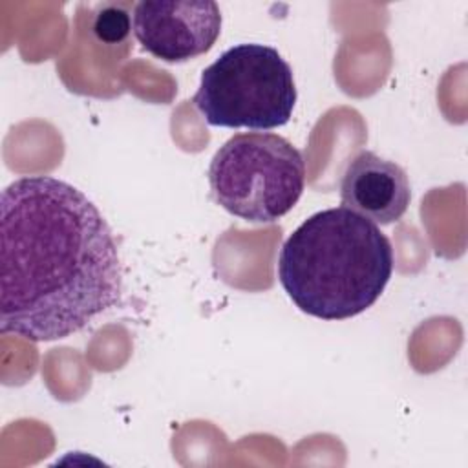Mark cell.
I'll list each match as a JSON object with an SVG mask.
<instances>
[{
  "instance_id": "3957f363",
  "label": "cell",
  "mask_w": 468,
  "mask_h": 468,
  "mask_svg": "<svg viewBox=\"0 0 468 468\" xmlns=\"http://www.w3.org/2000/svg\"><path fill=\"white\" fill-rule=\"evenodd\" d=\"M289 62L265 44H238L201 73L192 97L210 126L272 130L287 124L296 104Z\"/></svg>"
},
{
  "instance_id": "277c9868",
  "label": "cell",
  "mask_w": 468,
  "mask_h": 468,
  "mask_svg": "<svg viewBox=\"0 0 468 468\" xmlns=\"http://www.w3.org/2000/svg\"><path fill=\"white\" fill-rule=\"evenodd\" d=\"M214 201L250 223H274L300 199L305 161L285 137L269 132L236 133L208 166Z\"/></svg>"
},
{
  "instance_id": "52a82bcc",
  "label": "cell",
  "mask_w": 468,
  "mask_h": 468,
  "mask_svg": "<svg viewBox=\"0 0 468 468\" xmlns=\"http://www.w3.org/2000/svg\"><path fill=\"white\" fill-rule=\"evenodd\" d=\"M93 33L106 44H119L130 35V15L126 5L102 4L95 13Z\"/></svg>"
},
{
  "instance_id": "7a4b0ae2",
  "label": "cell",
  "mask_w": 468,
  "mask_h": 468,
  "mask_svg": "<svg viewBox=\"0 0 468 468\" xmlns=\"http://www.w3.org/2000/svg\"><path fill=\"white\" fill-rule=\"evenodd\" d=\"M393 249L371 219L346 208L307 218L283 243L278 278L294 305L322 320L364 313L384 292Z\"/></svg>"
},
{
  "instance_id": "5b68a950",
  "label": "cell",
  "mask_w": 468,
  "mask_h": 468,
  "mask_svg": "<svg viewBox=\"0 0 468 468\" xmlns=\"http://www.w3.org/2000/svg\"><path fill=\"white\" fill-rule=\"evenodd\" d=\"M139 44L165 62L207 53L221 33V11L212 0H144L133 5Z\"/></svg>"
},
{
  "instance_id": "6da1fadb",
  "label": "cell",
  "mask_w": 468,
  "mask_h": 468,
  "mask_svg": "<svg viewBox=\"0 0 468 468\" xmlns=\"http://www.w3.org/2000/svg\"><path fill=\"white\" fill-rule=\"evenodd\" d=\"M0 331L66 338L117 305V243L99 208L51 176L15 179L0 199Z\"/></svg>"
},
{
  "instance_id": "8992f818",
  "label": "cell",
  "mask_w": 468,
  "mask_h": 468,
  "mask_svg": "<svg viewBox=\"0 0 468 468\" xmlns=\"http://www.w3.org/2000/svg\"><path fill=\"white\" fill-rule=\"evenodd\" d=\"M342 205L373 223L399 221L411 201L408 176L397 163L364 150L355 155L342 176Z\"/></svg>"
}]
</instances>
